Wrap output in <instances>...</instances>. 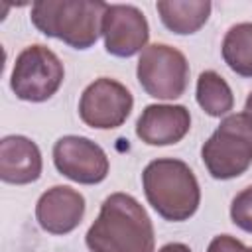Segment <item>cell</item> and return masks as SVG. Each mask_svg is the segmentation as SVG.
Wrapping results in <instances>:
<instances>
[{
  "label": "cell",
  "instance_id": "6da1fadb",
  "mask_svg": "<svg viewBox=\"0 0 252 252\" xmlns=\"http://www.w3.org/2000/svg\"><path fill=\"white\" fill-rule=\"evenodd\" d=\"M91 252H156L154 224L128 193H112L85 236Z\"/></svg>",
  "mask_w": 252,
  "mask_h": 252
},
{
  "label": "cell",
  "instance_id": "7a4b0ae2",
  "mask_svg": "<svg viewBox=\"0 0 252 252\" xmlns=\"http://www.w3.org/2000/svg\"><path fill=\"white\" fill-rule=\"evenodd\" d=\"M142 187L154 211L171 222L191 219L201 203V189L191 167L175 158L152 159L142 173Z\"/></svg>",
  "mask_w": 252,
  "mask_h": 252
},
{
  "label": "cell",
  "instance_id": "3957f363",
  "mask_svg": "<svg viewBox=\"0 0 252 252\" xmlns=\"http://www.w3.org/2000/svg\"><path fill=\"white\" fill-rule=\"evenodd\" d=\"M106 6L100 0H37L32 6V24L73 49H89L102 35Z\"/></svg>",
  "mask_w": 252,
  "mask_h": 252
},
{
  "label": "cell",
  "instance_id": "277c9868",
  "mask_svg": "<svg viewBox=\"0 0 252 252\" xmlns=\"http://www.w3.org/2000/svg\"><path fill=\"white\" fill-rule=\"evenodd\" d=\"M201 159L215 179H234L252 165V118L228 114L201 148Z\"/></svg>",
  "mask_w": 252,
  "mask_h": 252
},
{
  "label": "cell",
  "instance_id": "5b68a950",
  "mask_svg": "<svg viewBox=\"0 0 252 252\" xmlns=\"http://www.w3.org/2000/svg\"><path fill=\"white\" fill-rule=\"evenodd\" d=\"M65 79L61 59L45 45H28L14 63L10 87L20 100L43 102L51 98Z\"/></svg>",
  "mask_w": 252,
  "mask_h": 252
},
{
  "label": "cell",
  "instance_id": "8992f818",
  "mask_svg": "<svg viewBox=\"0 0 252 252\" xmlns=\"http://www.w3.org/2000/svg\"><path fill=\"white\" fill-rule=\"evenodd\" d=\"M136 75L150 96L175 100L187 89L189 63L179 49L165 43H152L140 53Z\"/></svg>",
  "mask_w": 252,
  "mask_h": 252
},
{
  "label": "cell",
  "instance_id": "52a82bcc",
  "mask_svg": "<svg viewBox=\"0 0 252 252\" xmlns=\"http://www.w3.org/2000/svg\"><path fill=\"white\" fill-rule=\"evenodd\" d=\"M132 106V93L120 81L100 77L83 91L79 100V116L91 128L114 130L126 122Z\"/></svg>",
  "mask_w": 252,
  "mask_h": 252
},
{
  "label": "cell",
  "instance_id": "ba28073f",
  "mask_svg": "<svg viewBox=\"0 0 252 252\" xmlns=\"http://www.w3.org/2000/svg\"><path fill=\"white\" fill-rule=\"evenodd\" d=\"M53 163L75 183L96 185L106 179L110 163L104 150L85 136H63L53 146Z\"/></svg>",
  "mask_w": 252,
  "mask_h": 252
},
{
  "label": "cell",
  "instance_id": "9c48e42d",
  "mask_svg": "<svg viewBox=\"0 0 252 252\" xmlns=\"http://www.w3.org/2000/svg\"><path fill=\"white\" fill-rule=\"evenodd\" d=\"M104 49L114 57H132L146 49L150 26L146 16L130 4H108L102 16Z\"/></svg>",
  "mask_w": 252,
  "mask_h": 252
},
{
  "label": "cell",
  "instance_id": "30bf717a",
  "mask_svg": "<svg viewBox=\"0 0 252 252\" xmlns=\"http://www.w3.org/2000/svg\"><path fill=\"white\" fill-rule=\"evenodd\" d=\"M85 215V197L67 185L47 189L35 205V219L49 234H69L75 230Z\"/></svg>",
  "mask_w": 252,
  "mask_h": 252
},
{
  "label": "cell",
  "instance_id": "8fae6325",
  "mask_svg": "<svg viewBox=\"0 0 252 252\" xmlns=\"http://www.w3.org/2000/svg\"><path fill=\"white\" fill-rule=\"evenodd\" d=\"M191 128V114L183 104H148L138 122L136 136L148 146L181 142Z\"/></svg>",
  "mask_w": 252,
  "mask_h": 252
},
{
  "label": "cell",
  "instance_id": "7c38bea8",
  "mask_svg": "<svg viewBox=\"0 0 252 252\" xmlns=\"http://www.w3.org/2000/svg\"><path fill=\"white\" fill-rule=\"evenodd\" d=\"M41 152L35 142L26 136H4L0 142V177L6 183L26 185L41 175Z\"/></svg>",
  "mask_w": 252,
  "mask_h": 252
},
{
  "label": "cell",
  "instance_id": "4fadbf2b",
  "mask_svg": "<svg viewBox=\"0 0 252 252\" xmlns=\"http://www.w3.org/2000/svg\"><path fill=\"white\" fill-rule=\"evenodd\" d=\"M156 8L161 24L169 32L189 35L207 24L213 6L209 0H159Z\"/></svg>",
  "mask_w": 252,
  "mask_h": 252
},
{
  "label": "cell",
  "instance_id": "5bb4252c",
  "mask_svg": "<svg viewBox=\"0 0 252 252\" xmlns=\"http://www.w3.org/2000/svg\"><path fill=\"white\" fill-rule=\"evenodd\" d=\"M197 104L215 118L226 116L234 106V96L228 83L217 71H203L197 79Z\"/></svg>",
  "mask_w": 252,
  "mask_h": 252
},
{
  "label": "cell",
  "instance_id": "9a60e30c",
  "mask_svg": "<svg viewBox=\"0 0 252 252\" xmlns=\"http://www.w3.org/2000/svg\"><path fill=\"white\" fill-rule=\"evenodd\" d=\"M222 59L240 77H252V22L232 26L222 39Z\"/></svg>",
  "mask_w": 252,
  "mask_h": 252
},
{
  "label": "cell",
  "instance_id": "2e32d148",
  "mask_svg": "<svg viewBox=\"0 0 252 252\" xmlns=\"http://www.w3.org/2000/svg\"><path fill=\"white\" fill-rule=\"evenodd\" d=\"M230 219L232 222L252 234V185L244 187L230 203Z\"/></svg>",
  "mask_w": 252,
  "mask_h": 252
},
{
  "label": "cell",
  "instance_id": "e0dca14e",
  "mask_svg": "<svg viewBox=\"0 0 252 252\" xmlns=\"http://www.w3.org/2000/svg\"><path fill=\"white\" fill-rule=\"evenodd\" d=\"M207 252H252V246H244L238 238L230 234H220L211 240Z\"/></svg>",
  "mask_w": 252,
  "mask_h": 252
},
{
  "label": "cell",
  "instance_id": "ac0fdd59",
  "mask_svg": "<svg viewBox=\"0 0 252 252\" xmlns=\"http://www.w3.org/2000/svg\"><path fill=\"white\" fill-rule=\"evenodd\" d=\"M158 252H191V248L183 242H169V244L161 246Z\"/></svg>",
  "mask_w": 252,
  "mask_h": 252
},
{
  "label": "cell",
  "instance_id": "d6986e66",
  "mask_svg": "<svg viewBox=\"0 0 252 252\" xmlns=\"http://www.w3.org/2000/svg\"><path fill=\"white\" fill-rule=\"evenodd\" d=\"M244 112L252 118V93L248 94V98H246V102H244Z\"/></svg>",
  "mask_w": 252,
  "mask_h": 252
}]
</instances>
